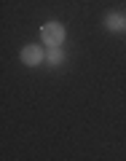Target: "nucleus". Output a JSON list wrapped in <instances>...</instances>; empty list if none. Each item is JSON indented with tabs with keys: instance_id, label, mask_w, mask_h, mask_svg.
<instances>
[{
	"instance_id": "nucleus-2",
	"label": "nucleus",
	"mask_w": 126,
	"mask_h": 161,
	"mask_svg": "<svg viewBox=\"0 0 126 161\" xmlns=\"http://www.w3.org/2000/svg\"><path fill=\"white\" fill-rule=\"evenodd\" d=\"M22 62L30 64V67H38L40 62H46V51H43V48H38L35 43H30V46L22 48Z\"/></svg>"
},
{
	"instance_id": "nucleus-4",
	"label": "nucleus",
	"mask_w": 126,
	"mask_h": 161,
	"mask_svg": "<svg viewBox=\"0 0 126 161\" xmlns=\"http://www.w3.org/2000/svg\"><path fill=\"white\" fill-rule=\"evenodd\" d=\"M46 62L54 64V67H57V64H62V62H64V51H62V46H48V48H46Z\"/></svg>"
},
{
	"instance_id": "nucleus-1",
	"label": "nucleus",
	"mask_w": 126,
	"mask_h": 161,
	"mask_svg": "<svg viewBox=\"0 0 126 161\" xmlns=\"http://www.w3.org/2000/svg\"><path fill=\"white\" fill-rule=\"evenodd\" d=\"M64 38H67V30H64L62 22H46L40 27V40L43 46H62Z\"/></svg>"
},
{
	"instance_id": "nucleus-3",
	"label": "nucleus",
	"mask_w": 126,
	"mask_h": 161,
	"mask_svg": "<svg viewBox=\"0 0 126 161\" xmlns=\"http://www.w3.org/2000/svg\"><path fill=\"white\" fill-rule=\"evenodd\" d=\"M105 27H107L110 32H121V30H126V19H123V14L110 11L107 16H105Z\"/></svg>"
}]
</instances>
